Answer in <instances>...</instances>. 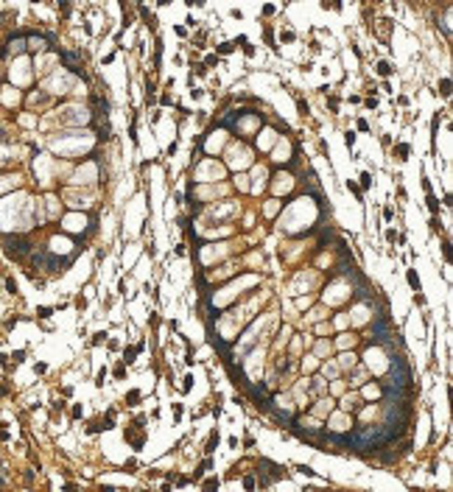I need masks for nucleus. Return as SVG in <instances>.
<instances>
[{
    "label": "nucleus",
    "mask_w": 453,
    "mask_h": 492,
    "mask_svg": "<svg viewBox=\"0 0 453 492\" xmlns=\"http://www.w3.org/2000/svg\"><path fill=\"white\" fill-rule=\"evenodd\" d=\"M31 243L25 238H17V235H9L6 238V255L9 258H20V255H28Z\"/></svg>",
    "instance_id": "obj_1"
},
{
    "label": "nucleus",
    "mask_w": 453,
    "mask_h": 492,
    "mask_svg": "<svg viewBox=\"0 0 453 492\" xmlns=\"http://www.w3.org/2000/svg\"><path fill=\"white\" fill-rule=\"evenodd\" d=\"M406 280H409V285H411L414 291H420V277H417V271H414V269L406 271Z\"/></svg>",
    "instance_id": "obj_2"
},
{
    "label": "nucleus",
    "mask_w": 453,
    "mask_h": 492,
    "mask_svg": "<svg viewBox=\"0 0 453 492\" xmlns=\"http://www.w3.org/2000/svg\"><path fill=\"white\" fill-rule=\"evenodd\" d=\"M394 151H397V160H406V157H409V151H411V149H409V143H400V145H397V149H394Z\"/></svg>",
    "instance_id": "obj_3"
},
{
    "label": "nucleus",
    "mask_w": 453,
    "mask_h": 492,
    "mask_svg": "<svg viewBox=\"0 0 453 492\" xmlns=\"http://www.w3.org/2000/svg\"><path fill=\"white\" fill-rule=\"evenodd\" d=\"M378 73L381 76H392V65L389 62H378Z\"/></svg>",
    "instance_id": "obj_4"
},
{
    "label": "nucleus",
    "mask_w": 453,
    "mask_h": 492,
    "mask_svg": "<svg viewBox=\"0 0 453 492\" xmlns=\"http://www.w3.org/2000/svg\"><path fill=\"white\" fill-rule=\"evenodd\" d=\"M218 489V478H207L205 481V492H216Z\"/></svg>",
    "instance_id": "obj_5"
},
{
    "label": "nucleus",
    "mask_w": 453,
    "mask_h": 492,
    "mask_svg": "<svg viewBox=\"0 0 453 492\" xmlns=\"http://www.w3.org/2000/svg\"><path fill=\"white\" fill-rule=\"evenodd\" d=\"M439 92H442V95H450V78H442V84H439Z\"/></svg>",
    "instance_id": "obj_6"
},
{
    "label": "nucleus",
    "mask_w": 453,
    "mask_h": 492,
    "mask_svg": "<svg viewBox=\"0 0 453 492\" xmlns=\"http://www.w3.org/2000/svg\"><path fill=\"white\" fill-rule=\"evenodd\" d=\"M137 400H140V391H129V395H126V403H129V406H137Z\"/></svg>",
    "instance_id": "obj_7"
},
{
    "label": "nucleus",
    "mask_w": 453,
    "mask_h": 492,
    "mask_svg": "<svg viewBox=\"0 0 453 492\" xmlns=\"http://www.w3.org/2000/svg\"><path fill=\"white\" fill-rule=\"evenodd\" d=\"M428 210L431 213H439V202H436V196H428Z\"/></svg>",
    "instance_id": "obj_8"
},
{
    "label": "nucleus",
    "mask_w": 453,
    "mask_h": 492,
    "mask_svg": "<svg viewBox=\"0 0 453 492\" xmlns=\"http://www.w3.org/2000/svg\"><path fill=\"white\" fill-rule=\"evenodd\" d=\"M216 445H218V433H213V436H210V442H207V453H213V450H216Z\"/></svg>",
    "instance_id": "obj_9"
},
{
    "label": "nucleus",
    "mask_w": 453,
    "mask_h": 492,
    "mask_svg": "<svg viewBox=\"0 0 453 492\" xmlns=\"http://www.w3.org/2000/svg\"><path fill=\"white\" fill-rule=\"evenodd\" d=\"M134 353H137V347L126 350V355H123V361H126V364H132V361H134Z\"/></svg>",
    "instance_id": "obj_10"
},
{
    "label": "nucleus",
    "mask_w": 453,
    "mask_h": 492,
    "mask_svg": "<svg viewBox=\"0 0 453 492\" xmlns=\"http://www.w3.org/2000/svg\"><path fill=\"white\" fill-rule=\"evenodd\" d=\"M232 48H235L232 42H224V45H218V54H230Z\"/></svg>",
    "instance_id": "obj_11"
},
{
    "label": "nucleus",
    "mask_w": 453,
    "mask_h": 492,
    "mask_svg": "<svg viewBox=\"0 0 453 492\" xmlns=\"http://www.w3.org/2000/svg\"><path fill=\"white\" fill-rule=\"evenodd\" d=\"M369 185H372V176H369V174H361V187H369Z\"/></svg>",
    "instance_id": "obj_12"
},
{
    "label": "nucleus",
    "mask_w": 453,
    "mask_h": 492,
    "mask_svg": "<svg viewBox=\"0 0 453 492\" xmlns=\"http://www.w3.org/2000/svg\"><path fill=\"white\" fill-rule=\"evenodd\" d=\"M397 238H400V235L394 232V229H389V232H386V240H389V243H394V240H397Z\"/></svg>",
    "instance_id": "obj_13"
},
{
    "label": "nucleus",
    "mask_w": 453,
    "mask_h": 492,
    "mask_svg": "<svg viewBox=\"0 0 453 492\" xmlns=\"http://www.w3.org/2000/svg\"><path fill=\"white\" fill-rule=\"evenodd\" d=\"M296 107H299V115H308V104L305 101H296Z\"/></svg>",
    "instance_id": "obj_14"
},
{
    "label": "nucleus",
    "mask_w": 453,
    "mask_h": 492,
    "mask_svg": "<svg viewBox=\"0 0 453 492\" xmlns=\"http://www.w3.org/2000/svg\"><path fill=\"white\" fill-rule=\"evenodd\" d=\"M36 316H42V319H48V316H51V308H39V311H36Z\"/></svg>",
    "instance_id": "obj_15"
},
{
    "label": "nucleus",
    "mask_w": 453,
    "mask_h": 492,
    "mask_svg": "<svg viewBox=\"0 0 453 492\" xmlns=\"http://www.w3.org/2000/svg\"><path fill=\"white\" fill-rule=\"evenodd\" d=\"M344 143H347V145H353V143H356V134H353V132H347V134H344Z\"/></svg>",
    "instance_id": "obj_16"
},
{
    "label": "nucleus",
    "mask_w": 453,
    "mask_h": 492,
    "mask_svg": "<svg viewBox=\"0 0 453 492\" xmlns=\"http://www.w3.org/2000/svg\"><path fill=\"white\" fill-rule=\"evenodd\" d=\"M243 486H246V489H252V486H255V478H252V475H246V478H243Z\"/></svg>",
    "instance_id": "obj_17"
},
{
    "label": "nucleus",
    "mask_w": 453,
    "mask_h": 492,
    "mask_svg": "<svg viewBox=\"0 0 453 492\" xmlns=\"http://www.w3.org/2000/svg\"><path fill=\"white\" fill-rule=\"evenodd\" d=\"M104 338H107V333H95V338H92V344H101Z\"/></svg>",
    "instance_id": "obj_18"
}]
</instances>
